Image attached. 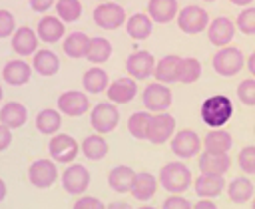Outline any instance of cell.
<instances>
[{"label": "cell", "instance_id": "cell-1", "mask_svg": "<svg viewBox=\"0 0 255 209\" xmlns=\"http://www.w3.org/2000/svg\"><path fill=\"white\" fill-rule=\"evenodd\" d=\"M199 115H201V121L211 127V129H219L223 127L231 115H233V104L227 96L223 94H213L209 98L203 100L201 104V109H199Z\"/></svg>", "mask_w": 255, "mask_h": 209}, {"label": "cell", "instance_id": "cell-2", "mask_svg": "<svg viewBox=\"0 0 255 209\" xmlns=\"http://www.w3.org/2000/svg\"><path fill=\"white\" fill-rule=\"evenodd\" d=\"M157 181H159V185L165 191L175 193V195H181V193H185L191 187L193 177H191L189 167L183 161H169V163H165L159 169Z\"/></svg>", "mask_w": 255, "mask_h": 209}, {"label": "cell", "instance_id": "cell-3", "mask_svg": "<svg viewBox=\"0 0 255 209\" xmlns=\"http://www.w3.org/2000/svg\"><path fill=\"white\" fill-rule=\"evenodd\" d=\"M211 66H213L215 74H219L223 78H231V76H235V74L241 72V68L245 66V58H243V54H241L239 48L225 46V48H219L213 54Z\"/></svg>", "mask_w": 255, "mask_h": 209}, {"label": "cell", "instance_id": "cell-4", "mask_svg": "<svg viewBox=\"0 0 255 209\" xmlns=\"http://www.w3.org/2000/svg\"><path fill=\"white\" fill-rule=\"evenodd\" d=\"M120 123V111L112 102H100L90 109V125L96 129V133L106 135L114 131Z\"/></svg>", "mask_w": 255, "mask_h": 209}, {"label": "cell", "instance_id": "cell-5", "mask_svg": "<svg viewBox=\"0 0 255 209\" xmlns=\"http://www.w3.org/2000/svg\"><path fill=\"white\" fill-rule=\"evenodd\" d=\"M175 20H177V28L189 36L201 34L203 30H207V26L211 22L207 10H203L201 6H195V4H189L183 10H179Z\"/></svg>", "mask_w": 255, "mask_h": 209}, {"label": "cell", "instance_id": "cell-6", "mask_svg": "<svg viewBox=\"0 0 255 209\" xmlns=\"http://www.w3.org/2000/svg\"><path fill=\"white\" fill-rule=\"evenodd\" d=\"M48 153L50 159L56 163H74V159L80 153V143L70 133H56L48 141Z\"/></svg>", "mask_w": 255, "mask_h": 209}, {"label": "cell", "instance_id": "cell-7", "mask_svg": "<svg viewBox=\"0 0 255 209\" xmlns=\"http://www.w3.org/2000/svg\"><path fill=\"white\" fill-rule=\"evenodd\" d=\"M141 102H143V105L149 113H161V111H167L171 107L173 96H171V90L165 84L151 82V84L145 86V90L141 94Z\"/></svg>", "mask_w": 255, "mask_h": 209}, {"label": "cell", "instance_id": "cell-8", "mask_svg": "<svg viewBox=\"0 0 255 209\" xmlns=\"http://www.w3.org/2000/svg\"><path fill=\"white\" fill-rule=\"evenodd\" d=\"M94 22L98 28L102 30H118L120 26H126V10L120 6V4H114L112 0L110 2H100L92 14Z\"/></svg>", "mask_w": 255, "mask_h": 209}, {"label": "cell", "instance_id": "cell-9", "mask_svg": "<svg viewBox=\"0 0 255 209\" xmlns=\"http://www.w3.org/2000/svg\"><path fill=\"white\" fill-rule=\"evenodd\" d=\"M28 179L38 189H48L58 181V165L54 159H36L28 167Z\"/></svg>", "mask_w": 255, "mask_h": 209}, {"label": "cell", "instance_id": "cell-10", "mask_svg": "<svg viewBox=\"0 0 255 209\" xmlns=\"http://www.w3.org/2000/svg\"><path fill=\"white\" fill-rule=\"evenodd\" d=\"M169 145H171V151L177 157H181V159L195 157L199 153V149L203 147L201 137L193 129H179V131H175L173 137L169 139Z\"/></svg>", "mask_w": 255, "mask_h": 209}, {"label": "cell", "instance_id": "cell-11", "mask_svg": "<svg viewBox=\"0 0 255 209\" xmlns=\"http://www.w3.org/2000/svg\"><path fill=\"white\" fill-rule=\"evenodd\" d=\"M153 70H155V58L147 50H135L126 60V72L135 82L137 80H147L149 76H153Z\"/></svg>", "mask_w": 255, "mask_h": 209}, {"label": "cell", "instance_id": "cell-12", "mask_svg": "<svg viewBox=\"0 0 255 209\" xmlns=\"http://www.w3.org/2000/svg\"><path fill=\"white\" fill-rule=\"evenodd\" d=\"M56 105H58L60 113H64V115H68V117H80V115H84L86 111L92 109L88 96H86L84 92H80V90L62 92V94L58 96V104H56Z\"/></svg>", "mask_w": 255, "mask_h": 209}, {"label": "cell", "instance_id": "cell-13", "mask_svg": "<svg viewBox=\"0 0 255 209\" xmlns=\"http://www.w3.org/2000/svg\"><path fill=\"white\" fill-rule=\"evenodd\" d=\"M173 133H175V117L171 113L161 111L151 115L147 141H151L153 145H161V143H167L173 137Z\"/></svg>", "mask_w": 255, "mask_h": 209}, {"label": "cell", "instance_id": "cell-14", "mask_svg": "<svg viewBox=\"0 0 255 209\" xmlns=\"http://www.w3.org/2000/svg\"><path fill=\"white\" fill-rule=\"evenodd\" d=\"M60 181L64 191H68L70 195H84V191L90 185V171L82 163H70L64 169Z\"/></svg>", "mask_w": 255, "mask_h": 209}, {"label": "cell", "instance_id": "cell-15", "mask_svg": "<svg viewBox=\"0 0 255 209\" xmlns=\"http://www.w3.org/2000/svg\"><path fill=\"white\" fill-rule=\"evenodd\" d=\"M235 36V22H231L225 16H217L209 22L207 26V40L217 46V48H225L229 46V42Z\"/></svg>", "mask_w": 255, "mask_h": 209}, {"label": "cell", "instance_id": "cell-16", "mask_svg": "<svg viewBox=\"0 0 255 209\" xmlns=\"http://www.w3.org/2000/svg\"><path fill=\"white\" fill-rule=\"evenodd\" d=\"M106 96H108V100H110L112 104H118V105L128 104V102H131V100L137 96V82H135L133 78H129V76L118 78V80H114V82L108 86Z\"/></svg>", "mask_w": 255, "mask_h": 209}, {"label": "cell", "instance_id": "cell-17", "mask_svg": "<svg viewBox=\"0 0 255 209\" xmlns=\"http://www.w3.org/2000/svg\"><path fill=\"white\" fill-rule=\"evenodd\" d=\"M38 44L40 38L36 34V30H32L30 26H20L16 28L14 36H12V50L18 56H32L38 52Z\"/></svg>", "mask_w": 255, "mask_h": 209}, {"label": "cell", "instance_id": "cell-18", "mask_svg": "<svg viewBox=\"0 0 255 209\" xmlns=\"http://www.w3.org/2000/svg\"><path fill=\"white\" fill-rule=\"evenodd\" d=\"M36 34H38V38L42 40V42H46V44H56V42H60L62 38H64V34H66V26H64V22L58 18V16H42L40 18V22H38V26H36Z\"/></svg>", "mask_w": 255, "mask_h": 209}, {"label": "cell", "instance_id": "cell-19", "mask_svg": "<svg viewBox=\"0 0 255 209\" xmlns=\"http://www.w3.org/2000/svg\"><path fill=\"white\" fill-rule=\"evenodd\" d=\"M225 185L227 183H225L223 175H213V173H199L193 179V191L205 199H213V197L221 195Z\"/></svg>", "mask_w": 255, "mask_h": 209}, {"label": "cell", "instance_id": "cell-20", "mask_svg": "<svg viewBox=\"0 0 255 209\" xmlns=\"http://www.w3.org/2000/svg\"><path fill=\"white\" fill-rule=\"evenodd\" d=\"M32 78V66L26 60H10L2 70V80L10 86H24Z\"/></svg>", "mask_w": 255, "mask_h": 209}, {"label": "cell", "instance_id": "cell-21", "mask_svg": "<svg viewBox=\"0 0 255 209\" xmlns=\"http://www.w3.org/2000/svg\"><path fill=\"white\" fill-rule=\"evenodd\" d=\"M157 177L149 171H135V177H133V185L129 189V193L137 199V201H149L155 191H157Z\"/></svg>", "mask_w": 255, "mask_h": 209}, {"label": "cell", "instance_id": "cell-22", "mask_svg": "<svg viewBox=\"0 0 255 209\" xmlns=\"http://www.w3.org/2000/svg\"><path fill=\"white\" fill-rule=\"evenodd\" d=\"M177 0H149L147 2V16L157 24H167L177 18Z\"/></svg>", "mask_w": 255, "mask_h": 209}, {"label": "cell", "instance_id": "cell-23", "mask_svg": "<svg viewBox=\"0 0 255 209\" xmlns=\"http://www.w3.org/2000/svg\"><path fill=\"white\" fill-rule=\"evenodd\" d=\"M28 121V109L20 102H8L0 109V123L10 129H20Z\"/></svg>", "mask_w": 255, "mask_h": 209}, {"label": "cell", "instance_id": "cell-24", "mask_svg": "<svg viewBox=\"0 0 255 209\" xmlns=\"http://www.w3.org/2000/svg\"><path fill=\"white\" fill-rule=\"evenodd\" d=\"M179 62L181 58L179 56H163L159 62H155V70H153V76H155V82H161V84H173L177 82L179 78Z\"/></svg>", "mask_w": 255, "mask_h": 209}, {"label": "cell", "instance_id": "cell-25", "mask_svg": "<svg viewBox=\"0 0 255 209\" xmlns=\"http://www.w3.org/2000/svg\"><path fill=\"white\" fill-rule=\"evenodd\" d=\"M203 151L207 153H229L231 145H233V137L227 129L219 127V129H211L207 131V135L203 137Z\"/></svg>", "mask_w": 255, "mask_h": 209}, {"label": "cell", "instance_id": "cell-26", "mask_svg": "<svg viewBox=\"0 0 255 209\" xmlns=\"http://www.w3.org/2000/svg\"><path fill=\"white\" fill-rule=\"evenodd\" d=\"M201 173H213V175H225L229 165H231V157L229 153H207L203 151L197 159Z\"/></svg>", "mask_w": 255, "mask_h": 209}, {"label": "cell", "instance_id": "cell-27", "mask_svg": "<svg viewBox=\"0 0 255 209\" xmlns=\"http://www.w3.org/2000/svg\"><path fill=\"white\" fill-rule=\"evenodd\" d=\"M126 32L129 38L133 40H145L151 36V30H153V20L143 14V12H135L131 14L128 20H126Z\"/></svg>", "mask_w": 255, "mask_h": 209}, {"label": "cell", "instance_id": "cell-28", "mask_svg": "<svg viewBox=\"0 0 255 209\" xmlns=\"http://www.w3.org/2000/svg\"><path fill=\"white\" fill-rule=\"evenodd\" d=\"M90 42H92V38L88 34H84V32H72V34H68L64 38L62 48H64V54L68 58L80 60V58H86L88 56Z\"/></svg>", "mask_w": 255, "mask_h": 209}, {"label": "cell", "instance_id": "cell-29", "mask_svg": "<svg viewBox=\"0 0 255 209\" xmlns=\"http://www.w3.org/2000/svg\"><path fill=\"white\" fill-rule=\"evenodd\" d=\"M133 177H135V171L129 165H116L108 173V185L116 193H128L133 185Z\"/></svg>", "mask_w": 255, "mask_h": 209}, {"label": "cell", "instance_id": "cell-30", "mask_svg": "<svg viewBox=\"0 0 255 209\" xmlns=\"http://www.w3.org/2000/svg\"><path fill=\"white\" fill-rule=\"evenodd\" d=\"M225 189H227V195H229V199L233 201V203H245V201H251L253 199V191H255V187H253V183H251V179L247 177V175H239V177H233L227 185H225Z\"/></svg>", "mask_w": 255, "mask_h": 209}, {"label": "cell", "instance_id": "cell-31", "mask_svg": "<svg viewBox=\"0 0 255 209\" xmlns=\"http://www.w3.org/2000/svg\"><path fill=\"white\" fill-rule=\"evenodd\" d=\"M32 68L40 76L50 78V76L58 74V70H60V58L56 56V52H52L48 48L46 50H38L34 54V58H32Z\"/></svg>", "mask_w": 255, "mask_h": 209}, {"label": "cell", "instance_id": "cell-32", "mask_svg": "<svg viewBox=\"0 0 255 209\" xmlns=\"http://www.w3.org/2000/svg\"><path fill=\"white\" fill-rule=\"evenodd\" d=\"M82 86H84V90L90 92V94H102V92H106L108 86H110L108 72L102 70L100 66L88 68V70L84 72V76H82Z\"/></svg>", "mask_w": 255, "mask_h": 209}, {"label": "cell", "instance_id": "cell-33", "mask_svg": "<svg viewBox=\"0 0 255 209\" xmlns=\"http://www.w3.org/2000/svg\"><path fill=\"white\" fill-rule=\"evenodd\" d=\"M36 129L44 135H56L62 127V113L60 109L54 107H46L36 115Z\"/></svg>", "mask_w": 255, "mask_h": 209}, {"label": "cell", "instance_id": "cell-34", "mask_svg": "<svg viewBox=\"0 0 255 209\" xmlns=\"http://www.w3.org/2000/svg\"><path fill=\"white\" fill-rule=\"evenodd\" d=\"M80 149H82L84 157H88L90 161H100V159H104L108 155L110 145L100 133H94V135H88V137L82 139Z\"/></svg>", "mask_w": 255, "mask_h": 209}, {"label": "cell", "instance_id": "cell-35", "mask_svg": "<svg viewBox=\"0 0 255 209\" xmlns=\"http://www.w3.org/2000/svg\"><path fill=\"white\" fill-rule=\"evenodd\" d=\"M110 56H112V42H110V40H106V38H102V36L92 38L86 60H88V62H92L94 66H98V64L108 62V60H110Z\"/></svg>", "mask_w": 255, "mask_h": 209}, {"label": "cell", "instance_id": "cell-36", "mask_svg": "<svg viewBox=\"0 0 255 209\" xmlns=\"http://www.w3.org/2000/svg\"><path fill=\"white\" fill-rule=\"evenodd\" d=\"M151 115L147 109L145 111H133L128 117V131L135 137V139H147V131H149V121Z\"/></svg>", "mask_w": 255, "mask_h": 209}, {"label": "cell", "instance_id": "cell-37", "mask_svg": "<svg viewBox=\"0 0 255 209\" xmlns=\"http://www.w3.org/2000/svg\"><path fill=\"white\" fill-rule=\"evenodd\" d=\"M56 16L64 24H72L82 16V2L80 0H56Z\"/></svg>", "mask_w": 255, "mask_h": 209}, {"label": "cell", "instance_id": "cell-38", "mask_svg": "<svg viewBox=\"0 0 255 209\" xmlns=\"http://www.w3.org/2000/svg\"><path fill=\"white\" fill-rule=\"evenodd\" d=\"M199 78H201V62L197 58H181L177 82H181V84H195Z\"/></svg>", "mask_w": 255, "mask_h": 209}, {"label": "cell", "instance_id": "cell-39", "mask_svg": "<svg viewBox=\"0 0 255 209\" xmlns=\"http://www.w3.org/2000/svg\"><path fill=\"white\" fill-rule=\"evenodd\" d=\"M235 28L245 36H253L255 34V6H247L237 14Z\"/></svg>", "mask_w": 255, "mask_h": 209}, {"label": "cell", "instance_id": "cell-40", "mask_svg": "<svg viewBox=\"0 0 255 209\" xmlns=\"http://www.w3.org/2000/svg\"><path fill=\"white\" fill-rule=\"evenodd\" d=\"M237 161H239V169L245 175H255V145H245L239 151Z\"/></svg>", "mask_w": 255, "mask_h": 209}, {"label": "cell", "instance_id": "cell-41", "mask_svg": "<svg viewBox=\"0 0 255 209\" xmlns=\"http://www.w3.org/2000/svg\"><path fill=\"white\" fill-rule=\"evenodd\" d=\"M237 98L243 105H255V78H247L239 82Z\"/></svg>", "mask_w": 255, "mask_h": 209}, {"label": "cell", "instance_id": "cell-42", "mask_svg": "<svg viewBox=\"0 0 255 209\" xmlns=\"http://www.w3.org/2000/svg\"><path fill=\"white\" fill-rule=\"evenodd\" d=\"M16 32V20L10 10H0V38H10Z\"/></svg>", "mask_w": 255, "mask_h": 209}, {"label": "cell", "instance_id": "cell-43", "mask_svg": "<svg viewBox=\"0 0 255 209\" xmlns=\"http://www.w3.org/2000/svg\"><path fill=\"white\" fill-rule=\"evenodd\" d=\"M72 209H106V203L94 195H80L74 201Z\"/></svg>", "mask_w": 255, "mask_h": 209}, {"label": "cell", "instance_id": "cell-44", "mask_svg": "<svg viewBox=\"0 0 255 209\" xmlns=\"http://www.w3.org/2000/svg\"><path fill=\"white\" fill-rule=\"evenodd\" d=\"M161 209H193V205H191V201H189V199H185L183 195L169 193V197H165V199H163Z\"/></svg>", "mask_w": 255, "mask_h": 209}, {"label": "cell", "instance_id": "cell-45", "mask_svg": "<svg viewBox=\"0 0 255 209\" xmlns=\"http://www.w3.org/2000/svg\"><path fill=\"white\" fill-rule=\"evenodd\" d=\"M52 6H56V0H30V8L34 12H40V14L48 12Z\"/></svg>", "mask_w": 255, "mask_h": 209}, {"label": "cell", "instance_id": "cell-46", "mask_svg": "<svg viewBox=\"0 0 255 209\" xmlns=\"http://www.w3.org/2000/svg\"><path fill=\"white\" fill-rule=\"evenodd\" d=\"M10 143H12V129L6 127L4 123H0V151L8 149Z\"/></svg>", "mask_w": 255, "mask_h": 209}, {"label": "cell", "instance_id": "cell-47", "mask_svg": "<svg viewBox=\"0 0 255 209\" xmlns=\"http://www.w3.org/2000/svg\"><path fill=\"white\" fill-rule=\"evenodd\" d=\"M193 209H217V205H215V201L201 197L199 201H195V203H193Z\"/></svg>", "mask_w": 255, "mask_h": 209}, {"label": "cell", "instance_id": "cell-48", "mask_svg": "<svg viewBox=\"0 0 255 209\" xmlns=\"http://www.w3.org/2000/svg\"><path fill=\"white\" fill-rule=\"evenodd\" d=\"M106 209H133V207L126 201H112V203L106 205Z\"/></svg>", "mask_w": 255, "mask_h": 209}, {"label": "cell", "instance_id": "cell-49", "mask_svg": "<svg viewBox=\"0 0 255 209\" xmlns=\"http://www.w3.org/2000/svg\"><path fill=\"white\" fill-rule=\"evenodd\" d=\"M245 66H247V70H249V74L255 78V52L247 58V62H245Z\"/></svg>", "mask_w": 255, "mask_h": 209}, {"label": "cell", "instance_id": "cell-50", "mask_svg": "<svg viewBox=\"0 0 255 209\" xmlns=\"http://www.w3.org/2000/svg\"><path fill=\"white\" fill-rule=\"evenodd\" d=\"M6 193H8V187H6V181L0 177V201H4V197H6Z\"/></svg>", "mask_w": 255, "mask_h": 209}, {"label": "cell", "instance_id": "cell-51", "mask_svg": "<svg viewBox=\"0 0 255 209\" xmlns=\"http://www.w3.org/2000/svg\"><path fill=\"white\" fill-rule=\"evenodd\" d=\"M229 2L235 4V6H245V8H247V6H251L253 0H229Z\"/></svg>", "mask_w": 255, "mask_h": 209}, {"label": "cell", "instance_id": "cell-52", "mask_svg": "<svg viewBox=\"0 0 255 209\" xmlns=\"http://www.w3.org/2000/svg\"><path fill=\"white\" fill-rule=\"evenodd\" d=\"M137 209H155V207H153V205H145V203H143V205H139Z\"/></svg>", "mask_w": 255, "mask_h": 209}, {"label": "cell", "instance_id": "cell-53", "mask_svg": "<svg viewBox=\"0 0 255 209\" xmlns=\"http://www.w3.org/2000/svg\"><path fill=\"white\" fill-rule=\"evenodd\" d=\"M2 98H4V90H2V86H0V102H2Z\"/></svg>", "mask_w": 255, "mask_h": 209}, {"label": "cell", "instance_id": "cell-54", "mask_svg": "<svg viewBox=\"0 0 255 209\" xmlns=\"http://www.w3.org/2000/svg\"><path fill=\"white\" fill-rule=\"evenodd\" d=\"M251 209H255V197L251 199Z\"/></svg>", "mask_w": 255, "mask_h": 209}, {"label": "cell", "instance_id": "cell-55", "mask_svg": "<svg viewBox=\"0 0 255 209\" xmlns=\"http://www.w3.org/2000/svg\"><path fill=\"white\" fill-rule=\"evenodd\" d=\"M203 2H215V0H203Z\"/></svg>", "mask_w": 255, "mask_h": 209}, {"label": "cell", "instance_id": "cell-56", "mask_svg": "<svg viewBox=\"0 0 255 209\" xmlns=\"http://www.w3.org/2000/svg\"><path fill=\"white\" fill-rule=\"evenodd\" d=\"M100 2H110V0H100Z\"/></svg>", "mask_w": 255, "mask_h": 209}, {"label": "cell", "instance_id": "cell-57", "mask_svg": "<svg viewBox=\"0 0 255 209\" xmlns=\"http://www.w3.org/2000/svg\"><path fill=\"white\" fill-rule=\"evenodd\" d=\"M253 133H255V127H253Z\"/></svg>", "mask_w": 255, "mask_h": 209}]
</instances>
